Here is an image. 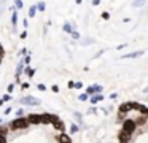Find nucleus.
I'll list each match as a JSON object with an SVG mask.
<instances>
[{
  "label": "nucleus",
  "mask_w": 148,
  "mask_h": 143,
  "mask_svg": "<svg viewBox=\"0 0 148 143\" xmlns=\"http://www.w3.org/2000/svg\"><path fill=\"white\" fill-rule=\"evenodd\" d=\"M29 121H27V118H23V116H18L16 119H13L10 124H8V127H10V130H21V129H26V127H29Z\"/></svg>",
  "instance_id": "nucleus-1"
},
{
  "label": "nucleus",
  "mask_w": 148,
  "mask_h": 143,
  "mask_svg": "<svg viewBox=\"0 0 148 143\" xmlns=\"http://www.w3.org/2000/svg\"><path fill=\"white\" fill-rule=\"evenodd\" d=\"M59 118L56 114H49V113H43L40 114V124H53L54 121H58Z\"/></svg>",
  "instance_id": "nucleus-2"
},
{
  "label": "nucleus",
  "mask_w": 148,
  "mask_h": 143,
  "mask_svg": "<svg viewBox=\"0 0 148 143\" xmlns=\"http://www.w3.org/2000/svg\"><path fill=\"white\" fill-rule=\"evenodd\" d=\"M135 129H137V126H135L134 119H124L123 121V130L132 133V132H135Z\"/></svg>",
  "instance_id": "nucleus-3"
},
{
  "label": "nucleus",
  "mask_w": 148,
  "mask_h": 143,
  "mask_svg": "<svg viewBox=\"0 0 148 143\" xmlns=\"http://www.w3.org/2000/svg\"><path fill=\"white\" fill-rule=\"evenodd\" d=\"M19 102H21L23 105H40V103H42V102H40V99L32 97V95H27V97H23Z\"/></svg>",
  "instance_id": "nucleus-4"
},
{
  "label": "nucleus",
  "mask_w": 148,
  "mask_h": 143,
  "mask_svg": "<svg viewBox=\"0 0 148 143\" xmlns=\"http://www.w3.org/2000/svg\"><path fill=\"white\" fill-rule=\"evenodd\" d=\"M131 137H132V133H129V132H126V130H119V133H118V140L121 143H129L131 142Z\"/></svg>",
  "instance_id": "nucleus-5"
},
{
  "label": "nucleus",
  "mask_w": 148,
  "mask_h": 143,
  "mask_svg": "<svg viewBox=\"0 0 148 143\" xmlns=\"http://www.w3.org/2000/svg\"><path fill=\"white\" fill-rule=\"evenodd\" d=\"M56 140H58L59 143H72L70 135H69V133H65V132H59L58 135H56Z\"/></svg>",
  "instance_id": "nucleus-6"
},
{
  "label": "nucleus",
  "mask_w": 148,
  "mask_h": 143,
  "mask_svg": "<svg viewBox=\"0 0 148 143\" xmlns=\"http://www.w3.org/2000/svg\"><path fill=\"white\" fill-rule=\"evenodd\" d=\"M27 121H29V124H40V114H29Z\"/></svg>",
  "instance_id": "nucleus-7"
},
{
  "label": "nucleus",
  "mask_w": 148,
  "mask_h": 143,
  "mask_svg": "<svg viewBox=\"0 0 148 143\" xmlns=\"http://www.w3.org/2000/svg\"><path fill=\"white\" fill-rule=\"evenodd\" d=\"M134 122H135V126H145V124H147V116H145V114H140V116H137L134 119Z\"/></svg>",
  "instance_id": "nucleus-8"
},
{
  "label": "nucleus",
  "mask_w": 148,
  "mask_h": 143,
  "mask_svg": "<svg viewBox=\"0 0 148 143\" xmlns=\"http://www.w3.org/2000/svg\"><path fill=\"white\" fill-rule=\"evenodd\" d=\"M53 126H54V129L56 130H59V132H64V129H65V126H64V122H62L61 119H58V121H54L53 122Z\"/></svg>",
  "instance_id": "nucleus-9"
},
{
  "label": "nucleus",
  "mask_w": 148,
  "mask_h": 143,
  "mask_svg": "<svg viewBox=\"0 0 148 143\" xmlns=\"http://www.w3.org/2000/svg\"><path fill=\"white\" fill-rule=\"evenodd\" d=\"M23 72H24V64L19 62V64H18V68H16V83H21V81H19V75H21Z\"/></svg>",
  "instance_id": "nucleus-10"
},
{
  "label": "nucleus",
  "mask_w": 148,
  "mask_h": 143,
  "mask_svg": "<svg viewBox=\"0 0 148 143\" xmlns=\"http://www.w3.org/2000/svg\"><path fill=\"white\" fill-rule=\"evenodd\" d=\"M145 51H137V53H131V54H126V56H123V59H127V57H138L140 54H143Z\"/></svg>",
  "instance_id": "nucleus-11"
},
{
  "label": "nucleus",
  "mask_w": 148,
  "mask_h": 143,
  "mask_svg": "<svg viewBox=\"0 0 148 143\" xmlns=\"http://www.w3.org/2000/svg\"><path fill=\"white\" fill-rule=\"evenodd\" d=\"M8 130H10V127H8V124H3V126H0V135H7Z\"/></svg>",
  "instance_id": "nucleus-12"
},
{
  "label": "nucleus",
  "mask_w": 148,
  "mask_h": 143,
  "mask_svg": "<svg viewBox=\"0 0 148 143\" xmlns=\"http://www.w3.org/2000/svg\"><path fill=\"white\" fill-rule=\"evenodd\" d=\"M11 24H13V27L16 29V24H18V13L13 11V16H11Z\"/></svg>",
  "instance_id": "nucleus-13"
},
{
  "label": "nucleus",
  "mask_w": 148,
  "mask_h": 143,
  "mask_svg": "<svg viewBox=\"0 0 148 143\" xmlns=\"http://www.w3.org/2000/svg\"><path fill=\"white\" fill-rule=\"evenodd\" d=\"M35 14H37V6H35V5H32V6L29 8V18H34Z\"/></svg>",
  "instance_id": "nucleus-14"
},
{
  "label": "nucleus",
  "mask_w": 148,
  "mask_h": 143,
  "mask_svg": "<svg viewBox=\"0 0 148 143\" xmlns=\"http://www.w3.org/2000/svg\"><path fill=\"white\" fill-rule=\"evenodd\" d=\"M102 99H103V95H100V94L97 95V94H96V95H92V99H91V102H92V103H97V102H100Z\"/></svg>",
  "instance_id": "nucleus-15"
},
{
  "label": "nucleus",
  "mask_w": 148,
  "mask_h": 143,
  "mask_svg": "<svg viewBox=\"0 0 148 143\" xmlns=\"http://www.w3.org/2000/svg\"><path fill=\"white\" fill-rule=\"evenodd\" d=\"M62 29H64V32L70 34V32H72V25H70V22H65V24H64V27H62Z\"/></svg>",
  "instance_id": "nucleus-16"
},
{
  "label": "nucleus",
  "mask_w": 148,
  "mask_h": 143,
  "mask_svg": "<svg viewBox=\"0 0 148 143\" xmlns=\"http://www.w3.org/2000/svg\"><path fill=\"white\" fill-rule=\"evenodd\" d=\"M26 73H27V76H29V78H32V76H34V73H35V70H34V68H30V67H26Z\"/></svg>",
  "instance_id": "nucleus-17"
},
{
  "label": "nucleus",
  "mask_w": 148,
  "mask_h": 143,
  "mask_svg": "<svg viewBox=\"0 0 148 143\" xmlns=\"http://www.w3.org/2000/svg\"><path fill=\"white\" fill-rule=\"evenodd\" d=\"M14 6H16L18 10H23V6H24L23 0H14Z\"/></svg>",
  "instance_id": "nucleus-18"
},
{
  "label": "nucleus",
  "mask_w": 148,
  "mask_h": 143,
  "mask_svg": "<svg viewBox=\"0 0 148 143\" xmlns=\"http://www.w3.org/2000/svg\"><path fill=\"white\" fill-rule=\"evenodd\" d=\"M37 10H40V11H43L45 10V2H40V3H37Z\"/></svg>",
  "instance_id": "nucleus-19"
},
{
  "label": "nucleus",
  "mask_w": 148,
  "mask_h": 143,
  "mask_svg": "<svg viewBox=\"0 0 148 143\" xmlns=\"http://www.w3.org/2000/svg\"><path fill=\"white\" fill-rule=\"evenodd\" d=\"M70 35H72V38H75V40H78V38H80V34H78L77 30H72Z\"/></svg>",
  "instance_id": "nucleus-20"
},
{
  "label": "nucleus",
  "mask_w": 148,
  "mask_h": 143,
  "mask_svg": "<svg viewBox=\"0 0 148 143\" xmlns=\"http://www.w3.org/2000/svg\"><path fill=\"white\" fill-rule=\"evenodd\" d=\"M92 89H94V92H96V94H97V92H102V86H99V84H94Z\"/></svg>",
  "instance_id": "nucleus-21"
},
{
  "label": "nucleus",
  "mask_w": 148,
  "mask_h": 143,
  "mask_svg": "<svg viewBox=\"0 0 148 143\" xmlns=\"http://www.w3.org/2000/svg\"><path fill=\"white\" fill-rule=\"evenodd\" d=\"M134 5L135 6H143L145 5V0H134Z\"/></svg>",
  "instance_id": "nucleus-22"
},
{
  "label": "nucleus",
  "mask_w": 148,
  "mask_h": 143,
  "mask_svg": "<svg viewBox=\"0 0 148 143\" xmlns=\"http://www.w3.org/2000/svg\"><path fill=\"white\" fill-rule=\"evenodd\" d=\"M77 130H78V126H77V124H70V132H72V133H77Z\"/></svg>",
  "instance_id": "nucleus-23"
},
{
  "label": "nucleus",
  "mask_w": 148,
  "mask_h": 143,
  "mask_svg": "<svg viewBox=\"0 0 148 143\" xmlns=\"http://www.w3.org/2000/svg\"><path fill=\"white\" fill-rule=\"evenodd\" d=\"M88 99H89V95H88V94H81L80 95V100H88Z\"/></svg>",
  "instance_id": "nucleus-24"
},
{
  "label": "nucleus",
  "mask_w": 148,
  "mask_h": 143,
  "mask_svg": "<svg viewBox=\"0 0 148 143\" xmlns=\"http://www.w3.org/2000/svg\"><path fill=\"white\" fill-rule=\"evenodd\" d=\"M102 18H103V19H110V14H108L107 11H103V13H102Z\"/></svg>",
  "instance_id": "nucleus-25"
},
{
  "label": "nucleus",
  "mask_w": 148,
  "mask_h": 143,
  "mask_svg": "<svg viewBox=\"0 0 148 143\" xmlns=\"http://www.w3.org/2000/svg\"><path fill=\"white\" fill-rule=\"evenodd\" d=\"M0 143H7V137L5 135H0Z\"/></svg>",
  "instance_id": "nucleus-26"
},
{
  "label": "nucleus",
  "mask_w": 148,
  "mask_h": 143,
  "mask_svg": "<svg viewBox=\"0 0 148 143\" xmlns=\"http://www.w3.org/2000/svg\"><path fill=\"white\" fill-rule=\"evenodd\" d=\"M73 88H77V89L83 88V83H75V84H73Z\"/></svg>",
  "instance_id": "nucleus-27"
},
{
  "label": "nucleus",
  "mask_w": 148,
  "mask_h": 143,
  "mask_svg": "<svg viewBox=\"0 0 148 143\" xmlns=\"http://www.w3.org/2000/svg\"><path fill=\"white\" fill-rule=\"evenodd\" d=\"M10 99H11V95H10V94H7V95H3V99H2V100L7 102V100H10Z\"/></svg>",
  "instance_id": "nucleus-28"
},
{
  "label": "nucleus",
  "mask_w": 148,
  "mask_h": 143,
  "mask_svg": "<svg viewBox=\"0 0 148 143\" xmlns=\"http://www.w3.org/2000/svg\"><path fill=\"white\" fill-rule=\"evenodd\" d=\"M38 91H46V86L45 84H38Z\"/></svg>",
  "instance_id": "nucleus-29"
},
{
  "label": "nucleus",
  "mask_w": 148,
  "mask_h": 143,
  "mask_svg": "<svg viewBox=\"0 0 148 143\" xmlns=\"http://www.w3.org/2000/svg\"><path fill=\"white\" fill-rule=\"evenodd\" d=\"M51 89H53V92H59V86H58V84H54Z\"/></svg>",
  "instance_id": "nucleus-30"
},
{
  "label": "nucleus",
  "mask_w": 148,
  "mask_h": 143,
  "mask_svg": "<svg viewBox=\"0 0 148 143\" xmlns=\"http://www.w3.org/2000/svg\"><path fill=\"white\" fill-rule=\"evenodd\" d=\"M92 5H94V6L100 5V0H92Z\"/></svg>",
  "instance_id": "nucleus-31"
},
{
  "label": "nucleus",
  "mask_w": 148,
  "mask_h": 143,
  "mask_svg": "<svg viewBox=\"0 0 148 143\" xmlns=\"http://www.w3.org/2000/svg\"><path fill=\"white\" fill-rule=\"evenodd\" d=\"M13 88H14L13 84H8V92H13Z\"/></svg>",
  "instance_id": "nucleus-32"
},
{
  "label": "nucleus",
  "mask_w": 148,
  "mask_h": 143,
  "mask_svg": "<svg viewBox=\"0 0 148 143\" xmlns=\"http://www.w3.org/2000/svg\"><path fill=\"white\" fill-rule=\"evenodd\" d=\"M24 62H26V64H29V62H30V56H26V59H24Z\"/></svg>",
  "instance_id": "nucleus-33"
},
{
  "label": "nucleus",
  "mask_w": 148,
  "mask_h": 143,
  "mask_svg": "<svg viewBox=\"0 0 148 143\" xmlns=\"http://www.w3.org/2000/svg\"><path fill=\"white\" fill-rule=\"evenodd\" d=\"M16 116H23V110H18L16 111Z\"/></svg>",
  "instance_id": "nucleus-34"
},
{
  "label": "nucleus",
  "mask_w": 148,
  "mask_h": 143,
  "mask_svg": "<svg viewBox=\"0 0 148 143\" xmlns=\"http://www.w3.org/2000/svg\"><path fill=\"white\" fill-rule=\"evenodd\" d=\"M26 37H27V32H26V30H24V32H23V34H21V38H26Z\"/></svg>",
  "instance_id": "nucleus-35"
},
{
  "label": "nucleus",
  "mask_w": 148,
  "mask_h": 143,
  "mask_svg": "<svg viewBox=\"0 0 148 143\" xmlns=\"http://www.w3.org/2000/svg\"><path fill=\"white\" fill-rule=\"evenodd\" d=\"M0 60H2V59H0Z\"/></svg>",
  "instance_id": "nucleus-36"
}]
</instances>
